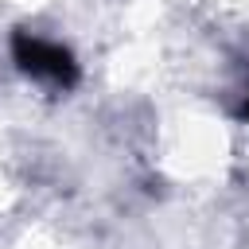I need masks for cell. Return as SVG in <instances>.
Masks as SVG:
<instances>
[{"instance_id": "2", "label": "cell", "mask_w": 249, "mask_h": 249, "mask_svg": "<svg viewBox=\"0 0 249 249\" xmlns=\"http://www.w3.org/2000/svg\"><path fill=\"white\" fill-rule=\"evenodd\" d=\"M237 117H241V121H249V97L241 101V109H237Z\"/></svg>"}, {"instance_id": "1", "label": "cell", "mask_w": 249, "mask_h": 249, "mask_svg": "<svg viewBox=\"0 0 249 249\" xmlns=\"http://www.w3.org/2000/svg\"><path fill=\"white\" fill-rule=\"evenodd\" d=\"M12 58H16V66L27 78H35V82H43L51 89L78 86V62H74V54L62 43L43 39V35H35L27 27H16L12 31Z\"/></svg>"}]
</instances>
